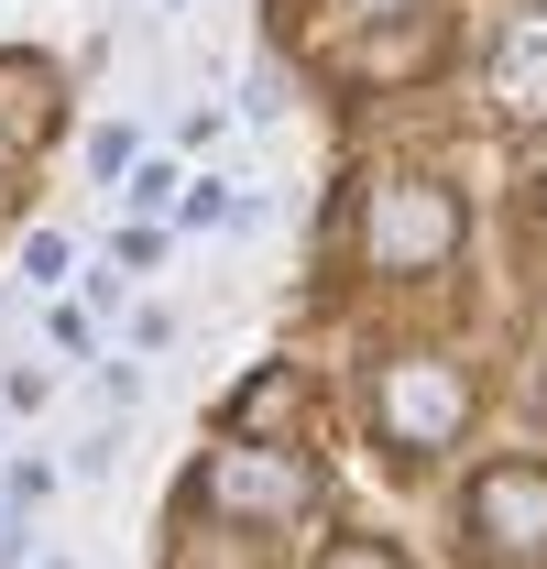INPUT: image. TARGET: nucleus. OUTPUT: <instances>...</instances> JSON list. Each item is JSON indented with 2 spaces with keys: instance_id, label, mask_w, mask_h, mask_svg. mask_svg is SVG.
Returning <instances> with one entry per match:
<instances>
[{
  "instance_id": "obj_1",
  "label": "nucleus",
  "mask_w": 547,
  "mask_h": 569,
  "mask_svg": "<svg viewBox=\"0 0 547 569\" xmlns=\"http://www.w3.org/2000/svg\"><path fill=\"white\" fill-rule=\"evenodd\" d=\"M361 252H372L384 274H438V263L460 252V198H449L438 176H384V187L361 198Z\"/></svg>"
},
{
  "instance_id": "obj_2",
  "label": "nucleus",
  "mask_w": 547,
  "mask_h": 569,
  "mask_svg": "<svg viewBox=\"0 0 547 569\" xmlns=\"http://www.w3.org/2000/svg\"><path fill=\"white\" fill-rule=\"evenodd\" d=\"M372 417H384V438L395 449H449L460 427H471V372L438 351H406L372 372Z\"/></svg>"
},
{
  "instance_id": "obj_3",
  "label": "nucleus",
  "mask_w": 547,
  "mask_h": 569,
  "mask_svg": "<svg viewBox=\"0 0 547 569\" xmlns=\"http://www.w3.org/2000/svg\"><path fill=\"white\" fill-rule=\"evenodd\" d=\"M208 503H219V515H274V526H296V515L318 503V471H307L296 449H252V438H230V449L208 460Z\"/></svg>"
},
{
  "instance_id": "obj_4",
  "label": "nucleus",
  "mask_w": 547,
  "mask_h": 569,
  "mask_svg": "<svg viewBox=\"0 0 547 569\" xmlns=\"http://www.w3.org/2000/svg\"><path fill=\"white\" fill-rule=\"evenodd\" d=\"M471 526L504 548V559H547V471L537 460H493L471 482Z\"/></svg>"
},
{
  "instance_id": "obj_5",
  "label": "nucleus",
  "mask_w": 547,
  "mask_h": 569,
  "mask_svg": "<svg viewBox=\"0 0 547 569\" xmlns=\"http://www.w3.org/2000/svg\"><path fill=\"white\" fill-rule=\"evenodd\" d=\"M481 88H493V121H547V0H526V11L493 33Z\"/></svg>"
},
{
  "instance_id": "obj_6",
  "label": "nucleus",
  "mask_w": 547,
  "mask_h": 569,
  "mask_svg": "<svg viewBox=\"0 0 547 569\" xmlns=\"http://www.w3.org/2000/svg\"><path fill=\"white\" fill-rule=\"evenodd\" d=\"M56 99H67V77L44 56H0V142H44L56 132Z\"/></svg>"
},
{
  "instance_id": "obj_7",
  "label": "nucleus",
  "mask_w": 547,
  "mask_h": 569,
  "mask_svg": "<svg viewBox=\"0 0 547 569\" xmlns=\"http://www.w3.org/2000/svg\"><path fill=\"white\" fill-rule=\"evenodd\" d=\"M361 67H372V77H416V67H427V22L395 33V44H361Z\"/></svg>"
},
{
  "instance_id": "obj_8",
  "label": "nucleus",
  "mask_w": 547,
  "mask_h": 569,
  "mask_svg": "<svg viewBox=\"0 0 547 569\" xmlns=\"http://www.w3.org/2000/svg\"><path fill=\"white\" fill-rule=\"evenodd\" d=\"M285 406H296V372H263V383H252V395H241V427H263V417H285Z\"/></svg>"
},
{
  "instance_id": "obj_9",
  "label": "nucleus",
  "mask_w": 547,
  "mask_h": 569,
  "mask_svg": "<svg viewBox=\"0 0 547 569\" xmlns=\"http://www.w3.org/2000/svg\"><path fill=\"white\" fill-rule=\"evenodd\" d=\"M88 164L121 176V164H132V121H99V132H88Z\"/></svg>"
},
{
  "instance_id": "obj_10",
  "label": "nucleus",
  "mask_w": 547,
  "mask_h": 569,
  "mask_svg": "<svg viewBox=\"0 0 547 569\" xmlns=\"http://www.w3.org/2000/svg\"><path fill=\"white\" fill-rule=\"evenodd\" d=\"M318 569H406V559H395V548H372V537H340Z\"/></svg>"
},
{
  "instance_id": "obj_11",
  "label": "nucleus",
  "mask_w": 547,
  "mask_h": 569,
  "mask_svg": "<svg viewBox=\"0 0 547 569\" xmlns=\"http://www.w3.org/2000/svg\"><path fill=\"white\" fill-rule=\"evenodd\" d=\"M537 219H547V176H537Z\"/></svg>"
}]
</instances>
